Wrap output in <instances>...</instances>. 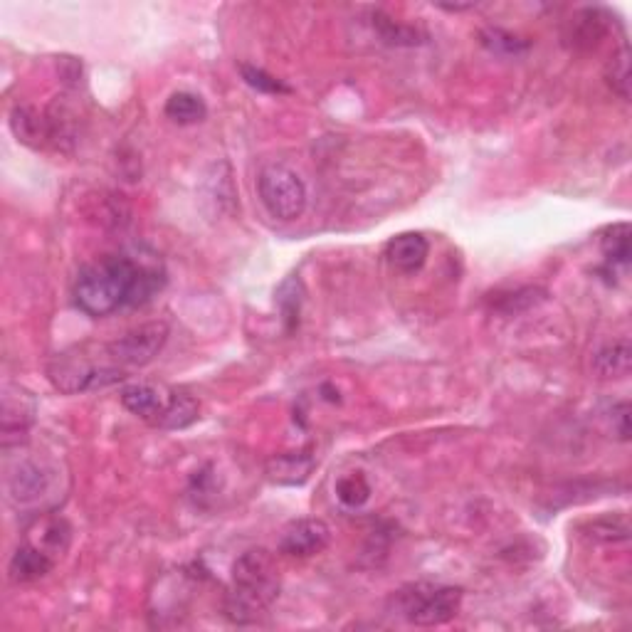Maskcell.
<instances>
[{
    "label": "cell",
    "instance_id": "6da1fadb",
    "mask_svg": "<svg viewBox=\"0 0 632 632\" xmlns=\"http://www.w3.org/2000/svg\"><path fill=\"white\" fill-rule=\"evenodd\" d=\"M163 287V272L134 257L109 255L77 275L75 304L79 312L102 319L124 307H144Z\"/></svg>",
    "mask_w": 632,
    "mask_h": 632
},
{
    "label": "cell",
    "instance_id": "7a4b0ae2",
    "mask_svg": "<svg viewBox=\"0 0 632 632\" xmlns=\"http://www.w3.org/2000/svg\"><path fill=\"white\" fill-rule=\"evenodd\" d=\"M282 591L279 568L270 551L250 549L233 563L223 610L235 625L257 623L275 605Z\"/></svg>",
    "mask_w": 632,
    "mask_h": 632
},
{
    "label": "cell",
    "instance_id": "3957f363",
    "mask_svg": "<svg viewBox=\"0 0 632 632\" xmlns=\"http://www.w3.org/2000/svg\"><path fill=\"white\" fill-rule=\"evenodd\" d=\"M47 378L57 391L75 395L87 391H102V388L114 386V383L124 381L126 368H121L104 346V358L89 356L84 351L79 354H62L47 368Z\"/></svg>",
    "mask_w": 632,
    "mask_h": 632
},
{
    "label": "cell",
    "instance_id": "277c9868",
    "mask_svg": "<svg viewBox=\"0 0 632 632\" xmlns=\"http://www.w3.org/2000/svg\"><path fill=\"white\" fill-rule=\"evenodd\" d=\"M395 605L408 623L418 628H437L457 618L462 608V588L413 583L395 593Z\"/></svg>",
    "mask_w": 632,
    "mask_h": 632
},
{
    "label": "cell",
    "instance_id": "5b68a950",
    "mask_svg": "<svg viewBox=\"0 0 632 632\" xmlns=\"http://www.w3.org/2000/svg\"><path fill=\"white\" fill-rule=\"evenodd\" d=\"M257 196L267 213L282 223L302 218L307 210V186L294 168L282 163H270L257 176Z\"/></svg>",
    "mask_w": 632,
    "mask_h": 632
},
{
    "label": "cell",
    "instance_id": "8992f818",
    "mask_svg": "<svg viewBox=\"0 0 632 632\" xmlns=\"http://www.w3.org/2000/svg\"><path fill=\"white\" fill-rule=\"evenodd\" d=\"M168 341V324L166 321H151L141 324L136 329L126 331L117 341L107 344L109 356L119 363L121 368H139L151 363L161 354V349Z\"/></svg>",
    "mask_w": 632,
    "mask_h": 632
},
{
    "label": "cell",
    "instance_id": "52a82bcc",
    "mask_svg": "<svg viewBox=\"0 0 632 632\" xmlns=\"http://www.w3.org/2000/svg\"><path fill=\"white\" fill-rule=\"evenodd\" d=\"M35 413H38V403H35L33 393L13 386V383L3 388V418H0L3 425H0V433H3L5 450L10 445L25 442L30 425L35 423Z\"/></svg>",
    "mask_w": 632,
    "mask_h": 632
},
{
    "label": "cell",
    "instance_id": "ba28073f",
    "mask_svg": "<svg viewBox=\"0 0 632 632\" xmlns=\"http://www.w3.org/2000/svg\"><path fill=\"white\" fill-rule=\"evenodd\" d=\"M331 529L321 519H297L279 536V553L289 558L319 556L329 546Z\"/></svg>",
    "mask_w": 632,
    "mask_h": 632
},
{
    "label": "cell",
    "instance_id": "9c48e42d",
    "mask_svg": "<svg viewBox=\"0 0 632 632\" xmlns=\"http://www.w3.org/2000/svg\"><path fill=\"white\" fill-rule=\"evenodd\" d=\"M52 489V474L38 460H20L8 474L10 499L20 507H30L45 499Z\"/></svg>",
    "mask_w": 632,
    "mask_h": 632
},
{
    "label": "cell",
    "instance_id": "30bf717a",
    "mask_svg": "<svg viewBox=\"0 0 632 632\" xmlns=\"http://www.w3.org/2000/svg\"><path fill=\"white\" fill-rule=\"evenodd\" d=\"M430 255L428 237L420 233H403L395 235L386 245V260L393 270L403 272V275H415L423 270Z\"/></svg>",
    "mask_w": 632,
    "mask_h": 632
},
{
    "label": "cell",
    "instance_id": "8fae6325",
    "mask_svg": "<svg viewBox=\"0 0 632 632\" xmlns=\"http://www.w3.org/2000/svg\"><path fill=\"white\" fill-rule=\"evenodd\" d=\"M52 568H55V558L50 553L35 544H25L13 553L8 571L15 583H33L45 578Z\"/></svg>",
    "mask_w": 632,
    "mask_h": 632
},
{
    "label": "cell",
    "instance_id": "7c38bea8",
    "mask_svg": "<svg viewBox=\"0 0 632 632\" xmlns=\"http://www.w3.org/2000/svg\"><path fill=\"white\" fill-rule=\"evenodd\" d=\"M119 398H121V405H124L131 415H136V418L154 425L158 415H161L163 405H166L168 391L149 386V383H134V386H126Z\"/></svg>",
    "mask_w": 632,
    "mask_h": 632
},
{
    "label": "cell",
    "instance_id": "4fadbf2b",
    "mask_svg": "<svg viewBox=\"0 0 632 632\" xmlns=\"http://www.w3.org/2000/svg\"><path fill=\"white\" fill-rule=\"evenodd\" d=\"M316 467L314 455L309 452H284V455L272 457L270 465H267V474H270L272 482L277 484H304L312 477Z\"/></svg>",
    "mask_w": 632,
    "mask_h": 632
},
{
    "label": "cell",
    "instance_id": "5bb4252c",
    "mask_svg": "<svg viewBox=\"0 0 632 632\" xmlns=\"http://www.w3.org/2000/svg\"><path fill=\"white\" fill-rule=\"evenodd\" d=\"M200 418V405L196 398L186 393L168 391L166 405H163L161 415L156 418L154 428L161 430H183L193 425Z\"/></svg>",
    "mask_w": 632,
    "mask_h": 632
},
{
    "label": "cell",
    "instance_id": "9a60e30c",
    "mask_svg": "<svg viewBox=\"0 0 632 632\" xmlns=\"http://www.w3.org/2000/svg\"><path fill=\"white\" fill-rule=\"evenodd\" d=\"M605 15L600 10L586 8L571 20V33H568V40L576 50H595L598 42L605 38L608 33V23H605Z\"/></svg>",
    "mask_w": 632,
    "mask_h": 632
},
{
    "label": "cell",
    "instance_id": "2e32d148",
    "mask_svg": "<svg viewBox=\"0 0 632 632\" xmlns=\"http://www.w3.org/2000/svg\"><path fill=\"white\" fill-rule=\"evenodd\" d=\"M595 371L600 378H625L630 373L632 366V351L628 341H615V344L605 346L595 354L593 361Z\"/></svg>",
    "mask_w": 632,
    "mask_h": 632
},
{
    "label": "cell",
    "instance_id": "e0dca14e",
    "mask_svg": "<svg viewBox=\"0 0 632 632\" xmlns=\"http://www.w3.org/2000/svg\"><path fill=\"white\" fill-rule=\"evenodd\" d=\"M163 112H166L168 119L176 121V124L181 126L198 124V121L208 117V107H205L203 99L193 92H173L171 97H168Z\"/></svg>",
    "mask_w": 632,
    "mask_h": 632
},
{
    "label": "cell",
    "instance_id": "ac0fdd59",
    "mask_svg": "<svg viewBox=\"0 0 632 632\" xmlns=\"http://www.w3.org/2000/svg\"><path fill=\"white\" fill-rule=\"evenodd\" d=\"M373 28H376V33L381 35V40L386 42V45L413 47L425 40V35L420 33V30L410 28V25H403V23H395L393 18H388V15H383V13L373 15Z\"/></svg>",
    "mask_w": 632,
    "mask_h": 632
},
{
    "label": "cell",
    "instance_id": "d6986e66",
    "mask_svg": "<svg viewBox=\"0 0 632 632\" xmlns=\"http://www.w3.org/2000/svg\"><path fill=\"white\" fill-rule=\"evenodd\" d=\"M38 529H40V541H30V544L45 549L52 558L62 556V553L67 551V546H70V539H72V529L65 519L52 516V519L42 521Z\"/></svg>",
    "mask_w": 632,
    "mask_h": 632
},
{
    "label": "cell",
    "instance_id": "ffe728a7",
    "mask_svg": "<svg viewBox=\"0 0 632 632\" xmlns=\"http://www.w3.org/2000/svg\"><path fill=\"white\" fill-rule=\"evenodd\" d=\"M336 499H339L344 507L349 509H358L371 499V484L368 479L363 477L361 472H349V474H341L336 479Z\"/></svg>",
    "mask_w": 632,
    "mask_h": 632
},
{
    "label": "cell",
    "instance_id": "44dd1931",
    "mask_svg": "<svg viewBox=\"0 0 632 632\" xmlns=\"http://www.w3.org/2000/svg\"><path fill=\"white\" fill-rule=\"evenodd\" d=\"M603 255L610 267H628L630 265V225L620 223L608 228L603 235Z\"/></svg>",
    "mask_w": 632,
    "mask_h": 632
},
{
    "label": "cell",
    "instance_id": "7402d4cb",
    "mask_svg": "<svg viewBox=\"0 0 632 632\" xmlns=\"http://www.w3.org/2000/svg\"><path fill=\"white\" fill-rule=\"evenodd\" d=\"M277 304L282 309V319L289 331L299 326V312H302V292H299V279H287L277 292Z\"/></svg>",
    "mask_w": 632,
    "mask_h": 632
},
{
    "label": "cell",
    "instance_id": "603a6c76",
    "mask_svg": "<svg viewBox=\"0 0 632 632\" xmlns=\"http://www.w3.org/2000/svg\"><path fill=\"white\" fill-rule=\"evenodd\" d=\"M546 292L539 287H521L516 292L509 294H499V299L494 302V307L504 314H516V312H524V309L536 307L539 302H544Z\"/></svg>",
    "mask_w": 632,
    "mask_h": 632
},
{
    "label": "cell",
    "instance_id": "cb8c5ba5",
    "mask_svg": "<svg viewBox=\"0 0 632 632\" xmlns=\"http://www.w3.org/2000/svg\"><path fill=\"white\" fill-rule=\"evenodd\" d=\"M608 82L620 99H630V52L628 47H620L618 55H613V62L608 67Z\"/></svg>",
    "mask_w": 632,
    "mask_h": 632
},
{
    "label": "cell",
    "instance_id": "d4e9b609",
    "mask_svg": "<svg viewBox=\"0 0 632 632\" xmlns=\"http://www.w3.org/2000/svg\"><path fill=\"white\" fill-rule=\"evenodd\" d=\"M240 75L247 84H250L252 89H257V92H262V94H289L292 92V89H289L287 84L282 82V79L272 77L270 72L260 70V67L240 65Z\"/></svg>",
    "mask_w": 632,
    "mask_h": 632
},
{
    "label": "cell",
    "instance_id": "484cf974",
    "mask_svg": "<svg viewBox=\"0 0 632 632\" xmlns=\"http://www.w3.org/2000/svg\"><path fill=\"white\" fill-rule=\"evenodd\" d=\"M10 126H13L15 136H18L23 144H33V141H40L42 119L38 117V114L30 112L28 107H15L13 119H10Z\"/></svg>",
    "mask_w": 632,
    "mask_h": 632
},
{
    "label": "cell",
    "instance_id": "4316f807",
    "mask_svg": "<svg viewBox=\"0 0 632 632\" xmlns=\"http://www.w3.org/2000/svg\"><path fill=\"white\" fill-rule=\"evenodd\" d=\"M591 536L595 541H605V544H615V541H625L628 539L630 529L628 521L625 519H613V516H605V519H595L591 526H588Z\"/></svg>",
    "mask_w": 632,
    "mask_h": 632
},
{
    "label": "cell",
    "instance_id": "83f0119b",
    "mask_svg": "<svg viewBox=\"0 0 632 632\" xmlns=\"http://www.w3.org/2000/svg\"><path fill=\"white\" fill-rule=\"evenodd\" d=\"M482 42L489 47L492 52H504V55H519L529 47V42L519 40L512 33H504L499 28H489L482 33Z\"/></svg>",
    "mask_w": 632,
    "mask_h": 632
},
{
    "label": "cell",
    "instance_id": "f1b7e54d",
    "mask_svg": "<svg viewBox=\"0 0 632 632\" xmlns=\"http://www.w3.org/2000/svg\"><path fill=\"white\" fill-rule=\"evenodd\" d=\"M610 415H613V435L625 442L630 437V405L623 400V403L613 405Z\"/></svg>",
    "mask_w": 632,
    "mask_h": 632
}]
</instances>
